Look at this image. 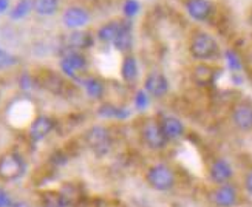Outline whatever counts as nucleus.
Instances as JSON below:
<instances>
[{"label": "nucleus", "mask_w": 252, "mask_h": 207, "mask_svg": "<svg viewBox=\"0 0 252 207\" xmlns=\"http://www.w3.org/2000/svg\"><path fill=\"white\" fill-rule=\"evenodd\" d=\"M189 51L193 59L206 62V60L215 59L218 56L220 48H218V42L215 40L214 36H211L209 32L198 31V32H195L190 40Z\"/></svg>", "instance_id": "obj_1"}, {"label": "nucleus", "mask_w": 252, "mask_h": 207, "mask_svg": "<svg viewBox=\"0 0 252 207\" xmlns=\"http://www.w3.org/2000/svg\"><path fill=\"white\" fill-rule=\"evenodd\" d=\"M147 184L155 190L166 192L170 190L175 186V173L173 170L166 164H155L147 170L146 175Z\"/></svg>", "instance_id": "obj_2"}, {"label": "nucleus", "mask_w": 252, "mask_h": 207, "mask_svg": "<svg viewBox=\"0 0 252 207\" xmlns=\"http://www.w3.org/2000/svg\"><path fill=\"white\" fill-rule=\"evenodd\" d=\"M85 141L89 147L94 151L97 156H105L112 148V138L108 130L102 125H94L87 130Z\"/></svg>", "instance_id": "obj_3"}, {"label": "nucleus", "mask_w": 252, "mask_h": 207, "mask_svg": "<svg viewBox=\"0 0 252 207\" xmlns=\"http://www.w3.org/2000/svg\"><path fill=\"white\" fill-rule=\"evenodd\" d=\"M25 172V162L19 155L8 153L0 158V179L16 181Z\"/></svg>", "instance_id": "obj_4"}, {"label": "nucleus", "mask_w": 252, "mask_h": 207, "mask_svg": "<svg viewBox=\"0 0 252 207\" xmlns=\"http://www.w3.org/2000/svg\"><path fill=\"white\" fill-rule=\"evenodd\" d=\"M141 136H142V141H144V144L152 150H161L169 143L159 122H157V121L146 122L141 130Z\"/></svg>", "instance_id": "obj_5"}, {"label": "nucleus", "mask_w": 252, "mask_h": 207, "mask_svg": "<svg viewBox=\"0 0 252 207\" xmlns=\"http://www.w3.org/2000/svg\"><path fill=\"white\" fill-rule=\"evenodd\" d=\"M61 68L67 76L76 79L79 76V73L87 68V59L79 51H76V50L68 51L61 60Z\"/></svg>", "instance_id": "obj_6"}, {"label": "nucleus", "mask_w": 252, "mask_h": 207, "mask_svg": "<svg viewBox=\"0 0 252 207\" xmlns=\"http://www.w3.org/2000/svg\"><path fill=\"white\" fill-rule=\"evenodd\" d=\"M144 90L153 97H164L169 91V81L159 71H152L144 81Z\"/></svg>", "instance_id": "obj_7"}, {"label": "nucleus", "mask_w": 252, "mask_h": 207, "mask_svg": "<svg viewBox=\"0 0 252 207\" xmlns=\"http://www.w3.org/2000/svg\"><path fill=\"white\" fill-rule=\"evenodd\" d=\"M232 122L242 132L252 130V104L248 101L238 102L232 110Z\"/></svg>", "instance_id": "obj_8"}, {"label": "nucleus", "mask_w": 252, "mask_h": 207, "mask_svg": "<svg viewBox=\"0 0 252 207\" xmlns=\"http://www.w3.org/2000/svg\"><path fill=\"white\" fill-rule=\"evenodd\" d=\"M212 201L218 207H234L238 201V192L232 184H221L212 190Z\"/></svg>", "instance_id": "obj_9"}, {"label": "nucleus", "mask_w": 252, "mask_h": 207, "mask_svg": "<svg viewBox=\"0 0 252 207\" xmlns=\"http://www.w3.org/2000/svg\"><path fill=\"white\" fill-rule=\"evenodd\" d=\"M62 20H63L65 27L73 28V30H79L90 22V13L82 6H70L63 11Z\"/></svg>", "instance_id": "obj_10"}, {"label": "nucleus", "mask_w": 252, "mask_h": 207, "mask_svg": "<svg viewBox=\"0 0 252 207\" xmlns=\"http://www.w3.org/2000/svg\"><path fill=\"white\" fill-rule=\"evenodd\" d=\"M234 175V170H232V166L229 164V162L223 158L220 159H215L212 164H211V169H209V178L214 184L217 186H221V184H227L231 181Z\"/></svg>", "instance_id": "obj_11"}, {"label": "nucleus", "mask_w": 252, "mask_h": 207, "mask_svg": "<svg viewBox=\"0 0 252 207\" xmlns=\"http://www.w3.org/2000/svg\"><path fill=\"white\" fill-rule=\"evenodd\" d=\"M186 9L192 19L204 22L211 17L214 6L209 0H188L186 2Z\"/></svg>", "instance_id": "obj_12"}, {"label": "nucleus", "mask_w": 252, "mask_h": 207, "mask_svg": "<svg viewBox=\"0 0 252 207\" xmlns=\"http://www.w3.org/2000/svg\"><path fill=\"white\" fill-rule=\"evenodd\" d=\"M53 128H54V121L51 118L39 116L30 125V136L32 141H40L43 138H47L51 133Z\"/></svg>", "instance_id": "obj_13"}, {"label": "nucleus", "mask_w": 252, "mask_h": 207, "mask_svg": "<svg viewBox=\"0 0 252 207\" xmlns=\"http://www.w3.org/2000/svg\"><path fill=\"white\" fill-rule=\"evenodd\" d=\"M159 125L162 128L164 135H166L167 141L178 139L184 133L183 122L180 121L178 118H175V116H162L161 121H159Z\"/></svg>", "instance_id": "obj_14"}, {"label": "nucleus", "mask_w": 252, "mask_h": 207, "mask_svg": "<svg viewBox=\"0 0 252 207\" xmlns=\"http://www.w3.org/2000/svg\"><path fill=\"white\" fill-rule=\"evenodd\" d=\"M40 82L53 94H65V91H67V89H68L67 84H65V81L61 78L59 74L48 71V70L42 74Z\"/></svg>", "instance_id": "obj_15"}, {"label": "nucleus", "mask_w": 252, "mask_h": 207, "mask_svg": "<svg viewBox=\"0 0 252 207\" xmlns=\"http://www.w3.org/2000/svg\"><path fill=\"white\" fill-rule=\"evenodd\" d=\"M126 24V20H112L104 24L99 30H97V39L104 43H113L118 37V34L121 32L123 27Z\"/></svg>", "instance_id": "obj_16"}, {"label": "nucleus", "mask_w": 252, "mask_h": 207, "mask_svg": "<svg viewBox=\"0 0 252 207\" xmlns=\"http://www.w3.org/2000/svg\"><path fill=\"white\" fill-rule=\"evenodd\" d=\"M113 45L118 51L121 53H127L131 50V45H133V34H131V22L126 20V24L121 30V32L118 34L116 40L113 42Z\"/></svg>", "instance_id": "obj_17"}, {"label": "nucleus", "mask_w": 252, "mask_h": 207, "mask_svg": "<svg viewBox=\"0 0 252 207\" xmlns=\"http://www.w3.org/2000/svg\"><path fill=\"white\" fill-rule=\"evenodd\" d=\"M68 45L73 50H85V48H90L93 45V36L90 34L89 31H73L71 34L68 36Z\"/></svg>", "instance_id": "obj_18"}, {"label": "nucleus", "mask_w": 252, "mask_h": 207, "mask_svg": "<svg viewBox=\"0 0 252 207\" xmlns=\"http://www.w3.org/2000/svg\"><path fill=\"white\" fill-rule=\"evenodd\" d=\"M121 76L126 82H135L138 78V63L133 56H126L121 63Z\"/></svg>", "instance_id": "obj_19"}, {"label": "nucleus", "mask_w": 252, "mask_h": 207, "mask_svg": "<svg viewBox=\"0 0 252 207\" xmlns=\"http://www.w3.org/2000/svg\"><path fill=\"white\" fill-rule=\"evenodd\" d=\"M32 6L39 16H53L59 9V0H32Z\"/></svg>", "instance_id": "obj_20"}, {"label": "nucleus", "mask_w": 252, "mask_h": 207, "mask_svg": "<svg viewBox=\"0 0 252 207\" xmlns=\"http://www.w3.org/2000/svg\"><path fill=\"white\" fill-rule=\"evenodd\" d=\"M82 84H84L85 93L89 94V97H92V99H101L104 94V84L99 79L87 78L82 81Z\"/></svg>", "instance_id": "obj_21"}, {"label": "nucleus", "mask_w": 252, "mask_h": 207, "mask_svg": "<svg viewBox=\"0 0 252 207\" xmlns=\"http://www.w3.org/2000/svg\"><path fill=\"white\" fill-rule=\"evenodd\" d=\"M212 76H214V71H212L211 67H207V65H198V67H196L195 71H193V79L200 85L209 84L212 81Z\"/></svg>", "instance_id": "obj_22"}, {"label": "nucleus", "mask_w": 252, "mask_h": 207, "mask_svg": "<svg viewBox=\"0 0 252 207\" xmlns=\"http://www.w3.org/2000/svg\"><path fill=\"white\" fill-rule=\"evenodd\" d=\"M34 9V6H32V0H20V2H17V5L11 9V19H22L25 17L27 14H30V11Z\"/></svg>", "instance_id": "obj_23"}, {"label": "nucleus", "mask_w": 252, "mask_h": 207, "mask_svg": "<svg viewBox=\"0 0 252 207\" xmlns=\"http://www.w3.org/2000/svg\"><path fill=\"white\" fill-rule=\"evenodd\" d=\"M123 9H124V14L127 17H133L135 14H138L139 3L136 2V0H127V2L124 3V6H123Z\"/></svg>", "instance_id": "obj_24"}, {"label": "nucleus", "mask_w": 252, "mask_h": 207, "mask_svg": "<svg viewBox=\"0 0 252 207\" xmlns=\"http://www.w3.org/2000/svg\"><path fill=\"white\" fill-rule=\"evenodd\" d=\"M17 60L14 56H11V54L5 53L0 50V68H5V67H11V65H14Z\"/></svg>", "instance_id": "obj_25"}, {"label": "nucleus", "mask_w": 252, "mask_h": 207, "mask_svg": "<svg viewBox=\"0 0 252 207\" xmlns=\"http://www.w3.org/2000/svg\"><path fill=\"white\" fill-rule=\"evenodd\" d=\"M135 104H136V107L139 108V110H144V108L147 107V104H149V96H147V93L144 90H141V91L136 93Z\"/></svg>", "instance_id": "obj_26"}, {"label": "nucleus", "mask_w": 252, "mask_h": 207, "mask_svg": "<svg viewBox=\"0 0 252 207\" xmlns=\"http://www.w3.org/2000/svg\"><path fill=\"white\" fill-rule=\"evenodd\" d=\"M227 62H229V67H231L234 71H238L240 68H242L240 59H238V56H237L234 51H227Z\"/></svg>", "instance_id": "obj_27"}, {"label": "nucleus", "mask_w": 252, "mask_h": 207, "mask_svg": "<svg viewBox=\"0 0 252 207\" xmlns=\"http://www.w3.org/2000/svg\"><path fill=\"white\" fill-rule=\"evenodd\" d=\"M9 206H11V200H9L8 192L0 189V207H9Z\"/></svg>", "instance_id": "obj_28"}, {"label": "nucleus", "mask_w": 252, "mask_h": 207, "mask_svg": "<svg viewBox=\"0 0 252 207\" xmlns=\"http://www.w3.org/2000/svg\"><path fill=\"white\" fill-rule=\"evenodd\" d=\"M245 190L252 197V170H249L245 177Z\"/></svg>", "instance_id": "obj_29"}, {"label": "nucleus", "mask_w": 252, "mask_h": 207, "mask_svg": "<svg viewBox=\"0 0 252 207\" xmlns=\"http://www.w3.org/2000/svg\"><path fill=\"white\" fill-rule=\"evenodd\" d=\"M9 6V0H0V14L5 13Z\"/></svg>", "instance_id": "obj_30"}, {"label": "nucleus", "mask_w": 252, "mask_h": 207, "mask_svg": "<svg viewBox=\"0 0 252 207\" xmlns=\"http://www.w3.org/2000/svg\"><path fill=\"white\" fill-rule=\"evenodd\" d=\"M9 207H31L27 201H14V203H11Z\"/></svg>", "instance_id": "obj_31"}]
</instances>
